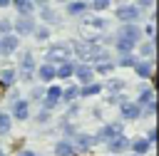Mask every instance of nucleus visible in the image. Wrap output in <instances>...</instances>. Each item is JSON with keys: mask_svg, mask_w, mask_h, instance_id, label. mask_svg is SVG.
<instances>
[{"mask_svg": "<svg viewBox=\"0 0 159 156\" xmlns=\"http://www.w3.org/2000/svg\"><path fill=\"white\" fill-rule=\"evenodd\" d=\"M7 30H10V22H7V20H2V22H0V35H2V32H7Z\"/></svg>", "mask_w": 159, "mask_h": 156, "instance_id": "34", "label": "nucleus"}, {"mask_svg": "<svg viewBox=\"0 0 159 156\" xmlns=\"http://www.w3.org/2000/svg\"><path fill=\"white\" fill-rule=\"evenodd\" d=\"M149 146H152V144H149L147 139H142V136H139V139H134V141L129 144V149H132L134 154H142V156H144V154L149 151Z\"/></svg>", "mask_w": 159, "mask_h": 156, "instance_id": "13", "label": "nucleus"}, {"mask_svg": "<svg viewBox=\"0 0 159 156\" xmlns=\"http://www.w3.org/2000/svg\"><path fill=\"white\" fill-rule=\"evenodd\" d=\"M72 74H75L82 84H89V82H92V77H94V69H92L89 64H84V62H82V64H77V67L72 69Z\"/></svg>", "mask_w": 159, "mask_h": 156, "instance_id": "3", "label": "nucleus"}, {"mask_svg": "<svg viewBox=\"0 0 159 156\" xmlns=\"http://www.w3.org/2000/svg\"><path fill=\"white\" fill-rule=\"evenodd\" d=\"M42 15H45V17H47V20H52V22H55V20H57V15H55V12H52V10H45V12H42Z\"/></svg>", "mask_w": 159, "mask_h": 156, "instance_id": "33", "label": "nucleus"}, {"mask_svg": "<svg viewBox=\"0 0 159 156\" xmlns=\"http://www.w3.org/2000/svg\"><path fill=\"white\" fill-rule=\"evenodd\" d=\"M122 87H124V84H122V82H119V79H112V82H109V84H107V89H109V92H119V89H122Z\"/></svg>", "mask_w": 159, "mask_h": 156, "instance_id": "29", "label": "nucleus"}, {"mask_svg": "<svg viewBox=\"0 0 159 156\" xmlns=\"http://www.w3.org/2000/svg\"><path fill=\"white\" fill-rule=\"evenodd\" d=\"M129 139L124 136V134H119V136H114V139H109V151L112 154H124V151H129Z\"/></svg>", "mask_w": 159, "mask_h": 156, "instance_id": "4", "label": "nucleus"}, {"mask_svg": "<svg viewBox=\"0 0 159 156\" xmlns=\"http://www.w3.org/2000/svg\"><path fill=\"white\" fill-rule=\"evenodd\" d=\"M147 104H154V89H144V92H139V102H137V106L142 109V106H147Z\"/></svg>", "mask_w": 159, "mask_h": 156, "instance_id": "18", "label": "nucleus"}, {"mask_svg": "<svg viewBox=\"0 0 159 156\" xmlns=\"http://www.w3.org/2000/svg\"><path fill=\"white\" fill-rule=\"evenodd\" d=\"M99 92H102V84H94V82L80 87V97H94V94H99Z\"/></svg>", "mask_w": 159, "mask_h": 156, "instance_id": "17", "label": "nucleus"}, {"mask_svg": "<svg viewBox=\"0 0 159 156\" xmlns=\"http://www.w3.org/2000/svg\"><path fill=\"white\" fill-rule=\"evenodd\" d=\"M60 97H62V89H60V87H50V89H47V94H45V102H42V106H45V109H52V106H57V104H60Z\"/></svg>", "mask_w": 159, "mask_h": 156, "instance_id": "7", "label": "nucleus"}, {"mask_svg": "<svg viewBox=\"0 0 159 156\" xmlns=\"http://www.w3.org/2000/svg\"><path fill=\"white\" fill-rule=\"evenodd\" d=\"M2 89H5V87H2V82H0V94H2Z\"/></svg>", "mask_w": 159, "mask_h": 156, "instance_id": "39", "label": "nucleus"}, {"mask_svg": "<svg viewBox=\"0 0 159 156\" xmlns=\"http://www.w3.org/2000/svg\"><path fill=\"white\" fill-rule=\"evenodd\" d=\"M15 5H17V10H20L22 15H27V12L32 10V2H30V0H15Z\"/></svg>", "mask_w": 159, "mask_h": 156, "instance_id": "25", "label": "nucleus"}, {"mask_svg": "<svg viewBox=\"0 0 159 156\" xmlns=\"http://www.w3.org/2000/svg\"><path fill=\"white\" fill-rule=\"evenodd\" d=\"M47 35H50V32H47L45 27H42V30H37V37H40V40H47Z\"/></svg>", "mask_w": 159, "mask_h": 156, "instance_id": "35", "label": "nucleus"}, {"mask_svg": "<svg viewBox=\"0 0 159 156\" xmlns=\"http://www.w3.org/2000/svg\"><path fill=\"white\" fill-rule=\"evenodd\" d=\"M15 47H17V37H12V35H5V37H2V42H0V50H2V54H10Z\"/></svg>", "mask_w": 159, "mask_h": 156, "instance_id": "16", "label": "nucleus"}, {"mask_svg": "<svg viewBox=\"0 0 159 156\" xmlns=\"http://www.w3.org/2000/svg\"><path fill=\"white\" fill-rule=\"evenodd\" d=\"M92 5H94L97 10H102V7H107V5H109V0H94Z\"/></svg>", "mask_w": 159, "mask_h": 156, "instance_id": "32", "label": "nucleus"}, {"mask_svg": "<svg viewBox=\"0 0 159 156\" xmlns=\"http://www.w3.org/2000/svg\"><path fill=\"white\" fill-rule=\"evenodd\" d=\"M134 62H137V59H134L129 52H127V54H122V59H119V64H122V67H134Z\"/></svg>", "mask_w": 159, "mask_h": 156, "instance_id": "27", "label": "nucleus"}, {"mask_svg": "<svg viewBox=\"0 0 159 156\" xmlns=\"http://www.w3.org/2000/svg\"><path fill=\"white\" fill-rule=\"evenodd\" d=\"M55 154H57V156H75V146H72V141H67V139L57 141V144H55Z\"/></svg>", "mask_w": 159, "mask_h": 156, "instance_id": "10", "label": "nucleus"}, {"mask_svg": "<svg viewBox=\"0 0 159 156\" xmlns=\"http://www.w3.org/2000/svg\"><path fill=\"white\" fill-rule=\"evenodd\" d=\"M142 54H154V42H147V45H142Z\"/></svg>", "mask_w": 159, "mask_h": 156, "instance_id": "30", "label": "nucleus"}, {"mask_svg": "<svg viewBox=\"0 0 159 156\" xmlns=\"http://www.w3.org/2000/svg\"><path fill=\"white\" fill-rule=\"evenodd\" d=\"M114 69V64L109 62V59H102V62H97V67H94V72H99V74H109Z\"/></svg>", "mask_w": 159, "mask_h": 156, "instance_id": "24", "label": "nucleus"}, {"mask_svg": "<svg viewBox=\"0 0 159 156\" xmlns=\"http://www.w3.org/2000/svg\"><path fill=\"white\" fill-rule=\"evenodd\" d=\"M10 126H12V119H10V114L0 111V134H2V136H5V134H10Z\"/></svg>", "mask_w": 159, "mask_h": 156, "instance_id": "19", "label": "nucleus"}, {"mask_svg": "<svg viewBox=\"0 0 159 156\" xmlns=\"http://www.w3.org/2000/svg\"><path fill=\"white\" fill-rule=\"evenodd\" d=\"M119 111H122V119H124V121H134V119H139V114H142V109L137 106V102H127L124 97H122V102H119Z\"/></svg>", "mask_w": 159, "mask_h": 156, "instance_id": "2", "label": "nucleus"}, {"mask_svg": "<svg viewBox=\"0 0 159 156\" xmlns=\"http://www.w3.org/2000/svg\"><path fill=\"white\" fill-rule=\"evenodd\" d=\"M72 69H75V64L65 59V62H62V64L55 69V77H60V79H67V77H72Z\"/></svg>", "mask_w": 159, "mask_h": 156, "instance_id": "14", "label": "nucleus"}, {"mask_svg": "<svg viewBox=\"0 0 159 156\" xmlns=\"http://www.w3.org/2000/svg\"><path fill=\"white\" fill-rule=\"evenodd\" d=\"M134 72L139 74V77H144V79H149L152 77V62H134Z\"/></svg>", "mask_w": 159, "mask_h": 156, "instance_id": "15", "label": "nucleus"}, {"mask_svg": "<svg viewBox=\"0 0 159 156\" xmlns=\"http://www.w3.org/2000/svg\"><path fill=\"white\" fill-rule=\"evenodd\" d=\"M37 77H40L42 82H52V79H55V67H52L50 62H45V64L37 69Z\"/></svg>", "mask_w": 159, "mask_h": 156, "instance_id": "12", "label": "nucleus"}, {"mask_svg": "<svg viewBox=\"0 0 159 156\" xmlns=\"http://www.w3.org/2000/svg\"><path fill=\"white\" fill-rule=\"evenodd\" d=\"M132 47H134V42L132 40H127V37H122L119 35V42H117V50L122 52V54H127V52H132Z\"/></svg>", "mask_w": 159, "mask_h": 156, "instance_id": "23", "label": "nucleus"}, {"mask_svg": "<svg viewBox=\"0 0 159 156\" xmlns=\"http://www.w3.org/2000/svg\"><path fill=\"white\" fill-rule=\"evenodd\" d=\"M7 2H10V0H0V7H5V5H7Z\"/></svg>", "mask_w": 159, "mask_h": 156, "instance_id": "38", "label": "nucleus"}, {"mask_svg": "<svg viewBox=\"0 0 159 156\" xmlns=\"http://www.w3.org/2000/svg\"><path fill=\"white\" fill-rule=\"evenodd\" d=\"M65 59H67V47H62V45L50 47V52H47V62H65Z\"/></svg>", "mask_w": 159, "mask_h": 156, "instance_id": "9", "label": "nucleus"}, {"mask_svg": "<svg viewBox=\"0 0 159 156\" xmlns=\"http://www.w3.org/2000/svg\"><path fill=\"white\" fill-rule=\"evenodd\" d=\"M84 10H87L84 2H72V5H70V12H72V15H80V12H84Z\"/></svg>", "mask_w": 159, "mask_h": 156, "instance_id": "26", "label": "nucleus"}, {"mask_svg": "<svg viewBox=\"0 0 159 156\" xmlns=\"http://www.w3.org/2000/svg\"><path fill=\"white\" fill-rule=\"evenodd\" d=\"M94 144H97L94 136H89V134H75V151H87Z\"/></svg>", "mask_w": 159, "mask_h": 156, "instance_id": "5", "label": "nucleus"}, {"mask_svg": "<svg viewBox=\"0 0 159 156\" xmlns=\"http://www.w3.org/2000/svg\"><path fill=\"white\" fill-rule=\"evenodd\" d=\"M0 82H2V87L15 84V69H2L0 72Z\"/></svg>", "mask_w": 159, "mask_h": 156, "instance_id": "22", "label": "nucleus"}, {"mask_svg": "<svg viewBox=\"0 0 159 156\" xmlns=\"http://www.w3.org/2000/svg\"><path fill=\"white\" fill-rule=\"evenodd\" d=\"M77 97H80V87H67V89L62 92L60 99H62V102H75Z\"/></svg>", "mask_w": 159, "mask_h": 156, "instance_id": "21", "label": "nucleus"}, {"mask_svg": "<svg viewBox=\"0 0 159 156\" xmlns=\"http://www.w3.org/2000/svg\"><path fill=\"white\" fill-rule=\"evenodd\" d=\"M27 116H30V104H27L25 99L15 102V106H12V119H17V121H25Z\"/></svg>", "mask_w": 159, "mask_h": 156, "instance_id": "8", "label": "nucleus"}, {"mask_svg": "<svg viewBox=\"0 0 159 156\" xmlns=\"http://www.w3.org/2000/svg\"><path fill=\"white\" fill-rule=\"evenodd\" d=\"M119 134H124V121H109V124H104L99 131H97V141H109V139H114V136H119Z\"/></svg>", "mask_w": 159, "mask_h": 156, "instance_id": "1", "label": "nucleus"}, {"mask_svg": "<svg viewBox=\"0 0 159 156\" xmlns=\"http://www.w3.org/2000/svg\"><path fill=\"white\" fill-rule=\"evenodd\" d=\"M129 156H142V154H129Z\"/></svg>", "mask_w": 159, "mask_h": 156, "instance_id": "41", "label": "nucleus"}, {"mask_svg": "<svg viewBox=\"0 0 159 156\" xmlns=\"http://www.w3.org/2000/svg\"><path fill=\"white\" fill-rule=\"evenodd\" d=\"M20 156H35L32 151H20Z\"/></svg>", "mask_w": 159, "mask_h": 156, "instance_id": "37", "label": "nucleus"}, {"mask_svg": "<svg viewBox=\"0 0 159 156\" xmlns=\"http://www.w3.org/2000/svg\"><path fill=\"white\" fill-rule=\"evenodd\" d=\"M147 141H149V144H154V141H157V129H149V134H147Z\"/></svg>", "mask_w": 159, "mask_h": 156, "instance_id": "31", "label": "nucleus"}, {"mask_svg": "<svg viewBox=\"0 0 159 156\" xmlns=\"http://www.w3.org/2000/svg\"><path fill=\"white\" fill-rule=\"evenodd\" d=\"M117 17H119L122 22H134V20L139 17V7H134V5H124V7L117 10Z\"/></svg>", "mask_w": 159, "mask_h": 156, "instance_id": "6", "label": "nucleus"}, {"mask_svg": "<svg viewBox=\"0 0 159 156\" xmlns=\"http://www.w3.org/2000/svg\"><path fill=\"white\" fill-rule=\"evenodd\" d=\"M15 27H17V32H20V35H27V32H32V30H35L32 20H27V17H22V20H20Z\"/></svg>", "mask_w": 159, "mask_h": 156, "instance_id": "20", "label": "nucleus"}, {"mask_svg": "<svg viewBox=\"0 0 159 156\" xmlns=\"http://www.w3.org/2000/svg\"><path fill=\"white\" fill-rule=\"evenodd\" d=\"M139 2H142V5H144V7H149V5H152V2H154V0H139Z\"/></svg>", "mask_w": 159, "mask_h": 156, "instance_id": "36", "label": "nucleus"}, {"mask_svg": "<svg viewBox=\"0 0 159 156\" xmlns=\"http://www.w3.org/2000/svg\"><path fill=\"white\" fill-rule=\"evenodd\" d=\"M0 156H5V151H2V149H0Z\"/></svg>", "mask_w": 159, "mask_h": 156, "instance_id": "40", "label": "nucleus"}, {"mask_svg": "<svg viewBox=\"0 0 159 156\" xmlns=\"http://www.w3.org/2000/svg\"><path fill=\"white\" fill-rule=\"evenodd\" d=\"M35 121H37V124H45V121H50V109H40V114L35 116Z\"/></svg>", "mask_w": 159, "mask_h": 156, "instance_id": "28", "label": "nucleus"}, {"mask_svg": "<svg viewBox=\"0 0 159 156\" xmlns=\"http://www.w3.org/2000/svg\"><path fill=\"white\" fill-rule=\"evenodd\" d=\"M122 37H127V40H132V42H137V40L142 37V32H139V27H137V25L127 22V25L122 27Z\"/></svg>", "mask_w": 159, "mask_h": 156, "instance_id": "11", "label": "nucleus"}]
</instances>
